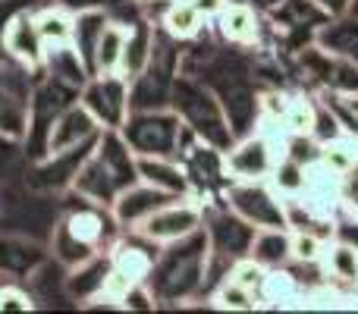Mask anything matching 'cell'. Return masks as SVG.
<instances>
[{
    "mask_svg": "<svg viewBox=\"0 0 358 314\" xmlns=\"http://www.w3.org/2000/svg\"><path fill=\"white\" fill-rule=\"evenodd\" d=\"M155 31L157 25L151 19H136L126 22V44H123V60H120V76L132 82L151 60V48H155Z\"/></svg>",
    "mask_w": 358,
    "mask_h": 314,
    "instance_id": "obj_21",
    "label": "cell"
},
{
    "mask_svg": "<svg viewBox=\"0 0 358 314\" xmlns=\"http://www.w3.org/2000/svg\"><path fill=\"white\" fill-rule=\"evenodd\" d=\"M271 185L283 198H299V192H302V185H305V166L296 164L292 157H280L271 173Z\"/></svg>",
    "mask_w": 358,
    "mask_h": 314,
    "instance_id": "obj_32",
    "label": "cell"
},
{
    "mask_svg": "<svg viewBox=\"0 0 358 314\" xmlns=\"http://www.w3.org/2000/svg\"><path fill=\"white\" fill-rule=\"evenodd\" d=\"M321 160L334 166L336 173H346L352 164H358V136L346 129L330 142H321Z\"/></svg>",
    "mask_w": 358,
    "mask_h": 314,
    "instance_id": "obj_31",
    "label": "cell"
},
{
    "mask_svg": "<svg viewBox=\"0 0 358 314\" xmlns=\"http://www.w3.org/2000/svg\"><path fill=\"white\" fill-rule=\"evenodd\" d=\"M79 101L88 107L101 129H120L129 117V82L120 73H104L92 76L85 88L79 92Z\"/></svg>",
    "mask_w": 358,
    "mask_h": 314,
    "instance_id": "obj_7",
    "label": "cell"
},
{
    "mask_svg": "<svg viewBox=\"0 0 358 314\" xmlns=\"http://www.w3.org/2000/svg\"><path fill=\"white\" fill-rule=\"evenodd\" d=\"M173 198H179V195H170V192H164V189H157V185L138 179L136 185H129L126 192H120V198L110 204V210H113V217H117L120 229H136L138 223L148 220L157 208H164V204L173 201Z\"/></svg>",
    "mask_w": 358,
    "mask_h": 314,
    "instance_id": "obj_16",
    "label": "cell"
},
{
    "mask_svg": "<svg viewBox=\"0 0 358 314\" xmlns=\"http://www.w3.org/2000/svg\"><path fill=\"white\" fill-rule=\"evenodd\" d=\"M236 3H245V6H252V10H258V13H271L280 0H236Z\"/></svg>",
    "mask_w": 358,
    "mask_h": 314,
    "instance_id": "obj_39",
    "label": "cell"
},
{
    "mask_svg": "<svg viewBox=\"0 0 358 314\" xmlns=\"http://www.w3.org/2000/svg\"><path fill=\"white\" fill-rule=\"evenodd\" d=\"M94 142H82L76 148H66V151H54V155H44L35 160V170H31V189H41V192H63V189H73L76 176H79L82 164L85 157L92 155Z\"/></svg>",
    "mask_w": 358,
    "mask_h": 314,
    "instance_id": "obj_13",
    "label": "cell"
},
{
    "mask_svg": "<svg viewBox=\"0 0 358 314\" xmlns=\"http://www.w3.org/2000/svg\"><path fill=\"white\" fill-rule=\"evenodd\" d=\"M248 258L264 264L267 271L286 267L292 261V229H258L252 248H248Z\"/></svg>",
    "mask_w": 358,
    "mask_h": 314,
    "instance_id": "obj_26",
    "label": "cell"
},
{
    "mask_svg": "<svg viewBox=\"0 0 358 314\" xmlns=\"http://www.w3.org/2000/svg\"><path fill=\"white\" fill-rule=\"evenodd\" d=\"M120 136L132 148L136 157H176L182 148L185 126L173 107H148V110H129Z\"/></svg>",
    "mask_w": 358,
    "mask_h": 314,
    "instance_id": "obj_4",
    "label": "cell"
},
{
    "mask_svg": "<svg viewBox=\"0 0 358 314\" xmlns=\"http://www.w3.org/2000/svg\"><path fill=\"white\" fill-rule=\"evenodd\" d=\"M299 201L321 220H336L343 208V173H336L321 157L305 164V185L299 192Z\"/></svg>",
    "mask_w": 358,
    "mask_h": 314,
    "instance_id": "obj_11",
    "label": "cell"
},
{
    "mask_svg": "<svg viewBox=\"0 0 358 314\" xmlns=\"http://www.w3.org/2000/svg\"><path fill=\"white\" fill-rule=\"evenodd\" d=\"M170 107L179 113L182 126L204 145H214L220 151H229L236 142V132L229 126V117L223 110L217 92L204 79L195 76H176L173 92H170Z\"/></svg>",
    "mask_w": 358,
    "mask_h": 314,
    "instance_id": "obj_3",
    "label": "cell"
},
{
    "mask_svg": "<svg viewBox=\"0 0 358 314\" xmlns=\"http://www.w3.org/2000/svg\"><path fill=\"white\" fill-rule=\"evenodd\" d=\"M264 277H267V267L264 264H258L255 258H236L233 264H229V273H227V280H233V283H239L242 290H248V292H255L258 296L261 292V283H264ZM261 302V299H258Z\"/></svg>",
    "mask_w": 358,
    "mask_h": 314,
    "instance_id": "obj_34",
    "label": "cell"
},
{
    "mask_svg": "<svg viewBox=\"0 0 358 314\" xmlns=\"http://www.w3.org/2000/svg\"><path fill=\"white\" fill-rule=\"evenodd\" d=\"M223 204L258 229H289L286 198L273 189L271 179H229Z\"/></svg>",
    "mask_w": 358,
    "mask_h": 314,
    "instance_id": "obj_5",
    "label": "cell"
},
{
    "mask_svg": "<svg viewBox=\"0 0 358 314\" xmlns=\"http://www.w3.org/2000/svg\"><path fill=\"white\" fill-rule=\"evenodd\" d=\"M210 19L198 10L192 0H167L157 16V29H164L173 41H198V38L208 31Z\"/></svg>",
    "mask_w": 358,
    "mask_h": 314,
    "instance_id": "obj_19",
    "label": "cell"
},
{
    "mask_svg": "<svg viewBox=\"0 0 358 314\" xmlns=\"http://www.w3.org/2000/svg\"><path fill=\"white\" fill-rule=\"evenodd\" d=\"M63 6H69V10H88V6H98V0H60Z\"/></svg>",
    "mask_w": 358,
    "mask_h": 314,
    "instance_id": "obj_40",
    "label": "cell"
},
{
    "mask_svg": "<svg viewBox=\"0 0 358 314\" xmlns=\"http://www.w3.org/2000/svg\"><path fill=\"white\" fill-rule=\"evenodd\" d=\"M48 261L44 245L22 236H0V277L3 280H29Z\"/></svg>",
    "mask_w": 358,
    "mask_h": 314,
    "instance_id": "obj_18",
    "label": "cell"
},
{
    "mask_svg": "<svg viewBox=\"0 0 358 314\" xmlns=\"http://www.w3.org/2000/svg\"><path fill=\"white\" fill-rule=\"evenodd\" d=\"M317 264H321V273L330 280V283L355 286L358 290V245L355 242L343 239V236L327 239Z\"/></svg>",
    "mask_w": 358,
    "mask_h": 314,
    "instance_id": "obj_22",
    "label": "cell"
},
{
    "mask_svg": "<svg viewBox=\"0 0 358 314\" xmlns=\"http://www.w3.org/2000/svg\"><path fill=\"white\" fill-rule=\"evenodd\" d=\"M302 296H305V280L296 277V271H292L289 264L286 267H271L264 277V283H261V308H299L302 305Z\"/></svg>",
    "mask_w": 358,
    "mask_h": 314,
    "instance_id": "obj_20",
    "label": "cell"
},
{
    "mask_svg": "<svg viewBox=\"0 0 358 314\" xmlns=\"http://www.w3.org/2000/svg\"><path fill=\"white\" fill-rule=\"evenodd\" d=\"M317 6H321L324 13H327L330 19H336V16H346L349 10H352V0H315Z\"/></svg>",
    "mask_w": 358,
    "mask_h": 314,
    "instance_id": "obj_37",
    "label": "cell"
},
{
    "mask_svg": "<svg viewBox=\"0 0 358 314\" xmlns=\"http://www.w3.org/2000/svg\"><path fill=\"white\" fill-rule=\"evenodd\" d=\"M227 157V173L229 179H271L277 160L283 157L277 151V145L264 136V132H248V136L236 138L229 145V151H223Z\"/></svg>",
    "mask_w": 358,
    "mask_h": 314,
    "instance_id": "obj_10",
    "label": "cell"
},
{
    "mask_svg": "<svg viewBox=\"0 0 358 314\" xmlns=\"http://www.w3.org/2000/svg\"><path fill=\"white\" fill-rule=\"evenodd\" d=\"M324 236L315 229H292V264L299 267H317L324 252Z\"/></svg>",
    "mask_w": 358,
    "mask_h": 314,
    "instance_id": "obj_33",
    "label": "cell"
},
{
    "mask_svg": "<svg viewBox=\"0 0 358 314\" xmlns=\"http://www.w3.org/2000/svg\"><path fill=\"white\" fill-rule=\"evenodd\" d=\"M35 296L22 290V280H0V311H31Z\"/></svg>",
    "mask_w": 358,
    "mask_h": 314,
    "instance_id": "obj_35",
    "label": "cell"
},
{
    "mask_svg": "<svg viewBox=\"0 0 358 314\" xmlns=\"http://www.w3.org/2000/svg\"><path fill=\"white\" fill-rule=\"evenodd\" d=\"M41 69H44V76H54V79L66 82V85L79 88V92L85 88V82L92 79V69H88V63L82 60L73 44H50V48L44 50Z\"/></svg>",
    "mask_w": 358,
    "mask_h": 314,
    "instance_id": "obj_24",
    "label": "cell"
},
{
    "mask_svg": "<svg viewBox=\"0 0 358 314\" xmlns=\"http://www.w3.org/2000/svg\"><path fill=\"white\" fill-rule=\"evenodd\" d=\"M201 227H204V233H208L210 255L229 261V264H233L236 258H245L252 242H255V233H258V227L242 220V217L236 214V210H229L227 204H220V208H204Z\"/></svg>",
    "mask_w": 358,
    "mask_h": 314,
    "instance_id": "obj_8",
    "label": "cell"
},
{
    "mask_svg": "<svg viewBox=\"0 0 358 314\" xmlns=\"http://www.w3.org/2000/svg\"><path fill=\"white\" fill-rule=\"evenodd\" d=\"M101 136V126L98 120L88 113V107L82 101H73L60 117L54 120L48 132V151L44 155H54V151H66V148H76L82 142H92V138Z\"/></svg>",
    "mask_w": 358,
    "mask_h": 314,
    "instance_id": "obj_17",
    "label": "cell"
},
{
    "mask_svg": "<svg viewBox=\"0 0 358 314\" xmlns=\"http://www.w3.org/2000/svg\"><path fill=\"white\" fill-rule=\"evenodd\" d=\"M107 22H110V19H107L104 10H98V6H88V10H76L73 41H69V44L79 50V57L88 63V69H92L94 48H98V38H101V31H104Z\"/></svg>",
    "mask_w": 358,
    "mask_h": 314,
    "instance_id": "obj_28",
    "label": "cell"
},
{
    "mask_svg": "<svg viewBox=\"0 0 358 314\" xmlns=\"http://www.w3.org/2000/svg\"><path fill=\"white\" fill-rule=\"evenodd\" d=\"M340 214H346V220H358V164H352L343 173V208Z\"/></svg>",
    "mask_w": 358,
    "mask_h": 314,
    "instance_id": "obj_36",
    "label": "cell"
},
{
    "mask_svg": "<svg viewBox=\"0 0 358 314\" xmlns=\"http://www.w3.org/2000/svg\"><path fill=\"white\" fill-rule=\"evenodd\" d=\"M110 273H113L110 252H98L88 261H82V264L69 267V273L63 277V292L73 302H79L82 308H94L98 302H104Z\"/></svg>",
    "mask_w": 358,
    "mask_h": 314,
    "instance_id": "obj_14",
    "label": "cell"
},
{
    "mask_svg": "<svg viewBox=\"0 0 358 314\" xmlns=\"http://www.w3.org/2000/svg\"><path fill=\"white\" fill-rule=\"evenodd\" d=\"M136 183H138V166L126 138L120 136V129H101L92 155L85 157L69 192L110 208L120 198V192H126Z\"/></svg>",
    "mask_w": 358,
    "mask_h": 314,
    "instance_id": "obj_2",
    "label": "cell"
},
{
    "mask_svg": "<svg viewBox=\"0 0 358 314\" xmlns=\"http://www.w3.org/2000/svg\"><path fill=\"white\" fill-rule=\"evenodd\" d=\"M31 69L16 63L0 60V138L25 142L31 123Z\"/></svg>",
    "mask_w": 358,
    "mask_h": 314,
    "instance_id": "obj_6",
    "label": "cell"
},
{
    "mask_svg": "<svg viewBox=\"0 0 358 314\" xmlns=\"http://www.w3.org/2000/svg\"><path fill=\"white\" fill-rule=\"evenodd\" d=\"M349 13H352V16H358V0H352V10H349Z\"/></svg>",
    "mask_w": 358,
    "mask_h": 314,
    "instance_id": "obj_41",
    "label": "cell"
},
{
    "mask_svg": "<svg viewBox=\"0 0 358 314\" xmlns=\"http://www.w3.org/2000/svg\"><path fill=\"white\" fill-rule=\"evenodd\" d=\"M210 22H214L217 38L223 44H229V48H258V44H264V35H267L264 13L252 10L245 3L223 0V6L217 10V16Z\"/></svg>",
    "mask_w": 358,
    "mask_h": 314,
    "instance_id": "obj_12",
    "label": "cell"
},
{
    "mask_svg": "<svg viewBox=\"0 0 358 314\" xmlns=\"http://www.w3.org/2000/svg\"><path fill=\"white\" fill-rule=\"evenodd\" d=\"M0 280H3V277H0Z\"/></svg>",
    "mask_w": 358,
    "mask_h": 314,
    "instance_id": "obj_42",
    "label": "cell"
},
{
    "mask_svg": "<svg viewBox=\"0 0 358 314\" xmlns=\"http://www.w3.org/2000/svg\"><path fill=\"white\" fill-rule=\"evenodd\" d=\"M204 223V208L201 201H195V195H179L173 201H167L164 208H157L148 220L138 223V233L145 239L157 242V245H167V242H176L182 236L201 229Z\"/></svg>",
    "mask_w": 358,
    "mask_h": 314,
    "instance_id": "obj_9",
    "label": "cell"
},
{
    "mask_svg": "<svg viewBox=\"0 0 358 314\" xmlns=\"http://www.w3.org/2000/svg\"><path fill=\"white\" fill-rule=\"evenodd\" d=\"M3 50L6 57H13L16 63L29 69H41L44 63V44L41 31H38V22H35V13L22 10L16 16H10V22L3 25Z\"/></svg>",
    "mask_w": 358,
    "mask_h": 314,
    "instance_id": "obj_15",
    "label": "cell"
},
{
    "mask_svg": "<svg viewBox=\"0 0 358 314\" xmlns=\"http://www.w3.org/2000/svg\"><path fill=\"white\" fill-rule=\"evenodd\" d=\"M35 22L38 31H41L44 44H69L73 41V22H76V13L69 6L57 3V6H44V10L35 13Z\"/></svg>",
    "mask_w": 358,
    "mask_h": 314,
    "instance_id": "obj_29",
    "label": "cell"
},
{
    "mask_svg": "<svg viewBox=\"0 0 358 314\" xmlns=\"http://www.w3.org/2000/svg\"><path fill=\"white\" fill-rule=\"evenodd\" d=\"M192 3H195L208 19H214V16H217V10L223 6V0H192Z\"/></svg>",
    "mask_w": 358,
    "mask_h": 314,
    "instance_id": "obj_38",
    "label": "cell"
},
{
    "mask_svg": "<svg viewBox=\"0 0 358 314\" xmlns=\"http://www.w3.org/2000/svg\"><path fill=\"white\" fill-rule=\"evenodd\" d=\"M123 44H126V22H107L98 38V48L92 57V76L120 73V60H123Z\"/></svg>",
    "mask_w": 358,
    "mask_h": 314,
    "instance_id": "obj_27",
    "label": "cell"
},
{
    "mask_svg": "<svg viewBox=\"0 0 358 314\" xmlns=\"http://www.w3.org/2000/svg\"><path fill=\"white\" fill-rule=\"evenodd\" d=\"M136 166L142 183L157 185L170 195H192L189 176H185L182 164L176 157H136Z\"/></svg>",
    "mask_w": 358,
    "mask_h": 314,
    "instance_id": "obj_25",
    "label": "cell"
},
{
    "mask_svg": "<svg viewBox=\"0 0 358 314\" xmlns=\"http://www.w3.org/2000/svg\"><path fill=\"white\" fill-rule=\"evenodd\" d=\"M208 264H210V242L201 227L195 233L182 236V239L161 245L145 283H148L157 305H182L204 292Z\"/></svg>",
    "mask_w": 358,
    "mask_h": 314,
    "instance_id": "obj_1",
    "label": "cell"
},
{
    "mask_svg": "<svg viewBox=\"0 0 358 314\" xmlns=\"http://www.w3.org/2000/svg\"><path fill=\"white\" fill-rule=\"evenodd\" d=\"M315 44L324 48L327 54H336L358 66V16L346 13V16L327 19V22L315 31Z\"/></svg>",
    "mask_w": 358,
    "mask_h": 314,
    "instance_id": "obj_23",
    "label": "cell"
},
{
    "mask_svg": "<svg viewBox=\"0 0 358 314\" xmlns=\"http://www.w3.org/2000/svg\"><path fill=\"white\" fill-rule=\"evenodd\" d=\"M208 302L220 311H255V308H261V302H258L255 292L242 290L239 283H233V280H227V277L208 292Z\"/></svg>",
    "mask_w": 358,
    "mask_h": 314,
    "instance_id": "obj_30",
    "label": "cell"
}]
</instances>
